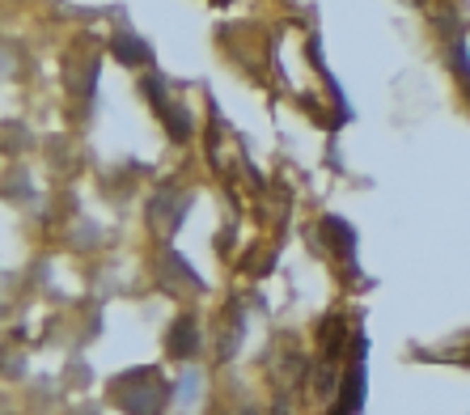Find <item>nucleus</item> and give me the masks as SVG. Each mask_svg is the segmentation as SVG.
<instances>
[{"label":"nucleus","instance_id":"f257e3e1","mask_svg":"<svg viewBox=\"0 0 470 415\" xmlns=\"http://www.w3.org/2000/svg\"><path fill=\"white\" fill-rule=\"evenodd\" d=\"M170 348H174L178 356H191V352H195V331H191V322H182L178 335H170Z\"/></svg>","mask_w":470,"mask_h":415},{"label":"nucleus","instance_id":"f03ea898","mask_svg":"<svg viewBox=\"0 0 470 415\" xmlns=\"http://www.w3.org/2000/svg\"><path fill=\"white\" fill-rule=\"evenodd\" d=\"M114 55L131 64V59H144V55H148V47H144V42H136V38H119V42H114Z\"/></svg>","mask_w":470,"mask_h":415}]
</instances>
